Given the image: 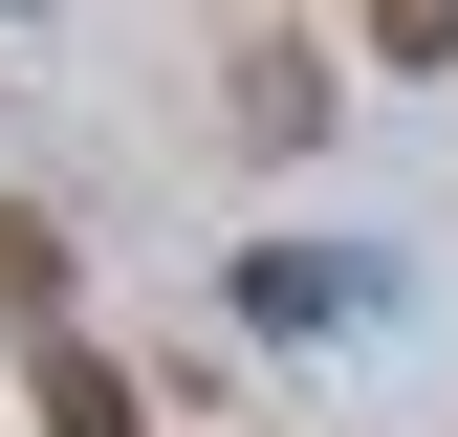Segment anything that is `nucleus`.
<instances>
[{
	"label": "nucleus",
	"mask_w": 458,
	"mask_h": 437,
	"mask_svg": "<svg viewBox=\"0 0 458 437\" xmlns=\"http://www.w3.org/2000/svg\"><path fill=\"white\" fill-rule=\"evenodd\" d=\"M241 328H350V262H327V241H262L241 262Z\"/></svg>",
	"instance_id": "f257e3e1"
},
{
	"label": "nucleus",
	"mask_w": 458,
	"mask_h": 437,
	"mask_svg": "<svg viewBox=\"0 0 458 437\" xmlns=\"http://www.w3.org/2000/svg\"><path fill=\"white\" fill-rule=\"evenodd\" d=\"M44 437H153V416H131V372L66 350V328H44Z\"/></svg>",
	"instance_id": "f03ea898"
},
{
	"label": "nucleus",
	"mask_w": 458,
	"mask_h": 437,
	"mask_svg": "<svg viewBox=\"0 0 458 437\" xmlns=\"http://www.w3.org/2000/svg\"><path fill=\"white\" fill-rule=\"evenodd\" d=\"M0 306H22V328H44V306H66V241H44V218H22V197H0Z\"/></svg>",
	"instance_id": "7ed1b4c3"
},
{
	"label": "nucleus",
	"mask_w": 458,
	"mask_h": 437,
	"mask_svg": "<svg viewBox=\"0 0 458 437\" xmlns=\"http://www.w3.org/2000/svg\"><path fill=\"white\" fill-rule=\"evenodd\" d=\"M371 66H458V0H371Z\"/></svg>",
	"instance_id": "20e7f679"
}]
</instances>
